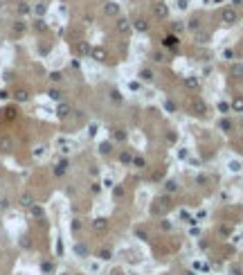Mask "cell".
Listing matches in <instances>:
<instances>
[{
	"mask_svg": "<svg viewBox=\"0 0 243 275\" xmlns=\"http://www.w3.org/2000/svg\"><path fill=\"white\" fill-rule=\"evenodd\" d=\"M119 30H122V32H126V30H129V20H124V18H122V20H119Z\"/></svg>",
	"mask_w": 243,
	"mask_h": 275,
	"instance_id": "10",
	"label": "cell"
},
{
	"mask_svg": "<svg viewBox=\"0 0 243 275\" xmlns=\"http://www.w3.org/2000/svg\"><path fill=\"white\" fill-rule=\"evenodd\" d=\"M164 43H167V45H176V43H178V38H176V36H167V38H164Z\"/></svg>",
	"mask_w": 243,
	"mask_h": 275,
	"instance_id": "9",
	"label": "cell"
},
{
	"mask_svg": "<svg viewBox=\"0 0 243 275\" xmlns=\"http://www.w3.org/2000/svg\"><path fill=\"white\" fill-rule=\"evenodd\" d=\"M135 27H137L140 32H144V30H146V20H137V23H135Z\"/></svg>",
	"mask_w": 243,
	"mask_h": 275,
	"instance_id": "8",
	"label": "cell"
},
{
	"mask_svg": "<svg viewBox=\"0 0 243 275\" xmlns=\"http://www.w3.org/2000/svg\"><path fill=\"white\" fill-rule=\"evenodd\" d=\"M34 11H36V14H45V5H36V9H34Z\"/></svg>",
	"mask_w": 243,
	"mask_h": 275,
	"instance_id": "15",
	"label": "cell"
},
{
	"mask_svg": "<svg viewBox=\"0 0 243 275\" xmlns=\"http://www.w3.org/2000/svg\"><path fill=\"white\" fill-rule=\"evenodd\" d=\"M68 113H70V108H68L65 104H61V106H59V115H61V117H65Z\"/></svg>",
	"mask_w": 243,
	"mask_h": 275,
	"instance_id": "5",
	"label": "cell"
},
{
	"mask_svg": "<svg viewBox=\"0 0 243 275\" xmlns=\"http://www.w3.org/2000/svg\"><path fill=\"white\" fill-rule=\"evenodd\" d=\"M223 20H225V23H234V20H236V11H234V9H225V11H223Z\"/></svg>",
	"mask_w": 243,
	"mask_h": 275,
	"instance_id": "1",
	"label": "cell"
},
{
	"mask_svg": "<svg viewBox=\"0 0 243 275\" xmlns=\"http://www.w3.org/2000/svg\"><path fill=\"white\" fill-rule=\"evenodd\" d=\"M234 108H243V99H236L234 102Z\"/></svg>",
	"mask_w": 243,
	"mask_h": 275,
	"instance_id": "17",
	"label": "cell"
},
{
	"mask_svg": "<svg viewBox=\"0 0 243 275\" xmlns=\"http://www.w3.org/2000/svg\"><path fill=\"white\" fill-rule=\"evenodd\" d=\"M18 11L20 14H30V5L27 2H18Z\"/></svg>",
	"mask_w": 243,
	"mask_h": 275,
	"instance_id": "4",
	"label": "cell"
},
{
	"mask_svg": "<svg viewBox=\"0 0 243 275\" xmlns=\"http://www.w3.org/2000/svg\"><path fill=\"white\" fill-rule=\"evenodd\" d=\"M16 99H18V102H25V99H27V93H25V90H18V93H16Z\"/></svg>",
	"mask_w": 243,
	"mask_h": 275,
	"instance_id": "6",
	"label": "cell"
},
{
	"mask_svg": "<svg viewBox=\"0 0 243 275\" xmlns=\"http://www.w3.org/2000/svg\"><path fill=\"white\" fill-rule=\"evenodd\" d=\"M0 149H2V151H7V149H9V140H0Z\"/></svg>",
	"mask_w": 243,
	"mask_h": 275,
	"instance_id": "13",
	"label": "cell"
},
{
	"mask_svg": "<svg viewBox=\"0 0 243 275\" xmlns=\"http://www.w3.org/2000/svg\"><path fill=\"white\" fill-rule=\"evenodd\" d=\"M14 30H16V32H23V30H25V23H23V20H18V23L14 25Z\"/></svg>",
	"mask_w": 243,
	"mask_h": 275,
	"instance_id": "11",
	"label": "cell"
},
{
	"mask_svg": "<svg viewBox=\"0 0 243 275\" xmlns=\"http://www.w3.org/2000/svg\"><path fill=\"white\" fill-rule=\"evenodd\" d=\"M232 72L236 74V77H241V74H243V68H241V66H234V68H232Z\"/></svg>",
	"mask_w": 243,
	"mask_h": 275,
	"instance_id": "12",
	"label": "cell"
},
{
	"mask_svg": "<svg viewBox=\"0 0 243 275\" xmlns=\"http://www.w3.org/2000/svg\"><path fill=\"white\" fill-rule=\"evenodd\" d=\"M155 14L158 16H167V5H155Z\"/></svg>",
	"mask_w": 243,
	"mask_h": 275,
	"instance_id": "3",
	"label": "cell"
},
{
	"mask_svg": "<svg viewBox=\"0 0 243 275\" xmlns=\"http://www.w3.org/2000/svg\"><path fill=\"white\" fill-rule=\"evenodd\" d=\"M194 108L198 111V115H200V113L205 111V104H202V102H194Z\"/></svg>",
	"mask_w": 243,
	"mask_h": 275,
	"instance_id": "7",
	"label": "cell"
},
{
	"mask_svg": "<svg viewBox=\"0 0 243 275\" xmlns=\"http://www.w3.org/2000/svg\"><path fill=\"white\" fill-rule=\"evenodd\" d=\"M95 59H97V61L104 59V52H101V50H95Z\"/></svg>",
	"mask_w": 243,
	"mask_h": 275,
	"instance_id": "16",
	"label": "cell"
},
{
	"mask_svg": "<svg viewBox=\"0 0 243 275\" xmlns=\"http://www.w3.org/2000/svg\"><path fill=\"white\" fill-rule=\"evenodd\" d=\"M50 97H52V99H59L61 93H59V90H50Z\"/></svg>",
	"mask_w": 243,
	"mask_h": 275,
	"instance_id": "14",
	"label": "cell"
},
{
	"mask_svg": "<svg viewBox=\"0 0 243 275\" xmlns=\"http://www.w3.org/2000/svg\"><path fill=\"white\" fill-rule=\"evenodd\" d=\"M106 14L108 16H115V14H119V5H115V2H106Z\"/></svg>",
	"mask_w": 243,
	"mask_h": 275,
	"instance_id": "2",
	"label": "cell"
}]
</instances>
